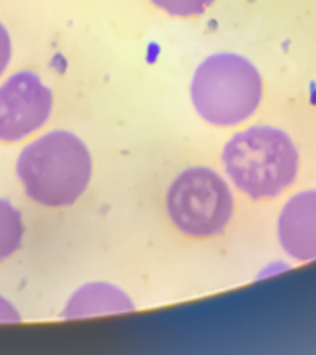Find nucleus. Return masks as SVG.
<instances>
[{
    "instance_id": "obj_8",
    "label": "nucleus",
    "mask_w": 316,
    "mask_h": 355,
    "mask_svg": "<svg viewBox=\"0 0 316 355\" xmlns=\"http://www.w3.org/2000/svg\"><path fill=\"white\" fill-rule=\"evenodd\" d=\"M24 239V222L21 211L10 200L0 198V261L19 252Z\"/></svg>"
},
{
    "instance_id": "obj_10",
    "label": "nucleus",
    "mask_w": 316,
    "mask_h": 355,
    "mask_svg": "<svg viewBox=\"0 0 316 355\" xmlns=\"http://www.w3.org/2000/svg\"><path fill=\"white\" fill-rule=\"evenodd\" d=\"M11 60V37L10 32L6 30V26L0 22V76L4 74Z\"/></svg>"
},
{
    "instance_id": "obj_9",
    "label": "nucleus",
    "mask_w": 316,
    "mask_h": 355,
    "mask_svg": "<svg viewBox=\"0 0 316 355\" xmlns=\"http://www.w3.org/2000/svg\"><path fill=\"white\" fill-rule=\"evenodd\" d=\"M215 2L216 0H152V4L157 6L159 10L172 17H182V19L204 15Z\"/></svg>"
},
{
    "instance_id": "obj_1",
    "label": "nucleus",
    "mask_w": 316,
    "mask_h": 355,
    "mask_svg": "<svg viewBox=\"0 0 316 355\" xmlns=\"http://www.w3.org/2000/svg\"><path fill=\"white\" fill-rule=\"evenodd\" d=\"M220 159L229 183L254 202L287 193L298 180L301 163L290 133L270 124H255L233 133Z\"/></svg>"
},
{
    "instance_id": "obj_4",
    "label": "nucleus",
    "mask_w": 316,
    "mask_h": 355,
    "mask_svg": "<svg viewBox=\"0 0 316 355\" xmlns=\"http://www.w3.org/2000/svg\"><path fill=\"white\" fill-rule=\"evenodd\" d=\"M166 215L185 237H220L235 215L231 185L220 172L205 165L187 166L166 189Z\"/></svg>"
},
{
    "instance_id": "obj_7",
    "label": "nucleus",
    "mask_w": 316,
    "mask_h": 355,
    "mask_svg": "<svg viewBox=\"0 0 316 355\" xmlns=\"http://www.w3.org/2000/svg\"><path fill=\"white\" fill-rule=\"evenodd\" d=\"M132 311H135V304L121 287L107 282H91L71 294L61 311V318L78 320L91 316L124 315Z\"/></svg>"
},
{
    "instance_id": "obj_2",
    "label": "nucleus",
    "mask_w": 316,
    "mask_h": 355,
    "mask_svg": "<svg viewBox=\"0 0 316 355\" xmlns=\"http://www.w3.org/2000/svg\"><path fill=\"white\" fill-rule=\"evenodd\" d=\"M24 193L43 207H71L87 191L93 157L76 133L54 130L28 143L17 157Z\"/></svg>"
},
{
    "instance_id": "obj_5",
    "label": "nucleus",
    "mask_w": 316,
    "mask_h": 355,
    "mask_svg": "<svg viewBox=\"0 0 316 355\" xmlns=\"http://www.w3.org/2000/svg\"><path fill=\"white\" fill-rule=\"evenodd\" d=\"M54 107V94L30 71L11 74L0 85V141L17 143L39 132Z\"/></svg>"
},
{
    "instance_id": "obj_11",
    "label": "nucleus",
    "mask_w": 316,
    "mask_h": 355,
    "mask_svg": "<svg viewBox=\"0 0 316 355\" xmlns=\"http://www.w3.org/2000/svg\"><path fill=\"white\" fill-rule=\"evenodd\" d=\"M21 322V313L10 300L0 294V324H15Z\"/></svg>"
},
{
    "instance_id": "obj_3",
    "label": "nucleus",
    "mask_w": 316,
    "mask_h": 355,
    "mask_svg": "<svg viewBox=\"0 0 316 355\" xmlns=\"http://www.w3.org/2000/svg\"><path fill=\"white\" fill-rule=\"evenodd\" d=\"M265 93L261 71L237 52L207 55L191 80V102L204 122L216 128H235L259 111Z\"/></svg>"
},
{
    "instance_id": "obj_6",
    "label": "nucleus",
    "mask_w": 316,
    "mask_h": 355,
    "mask_svg": "<svg viewBox=\"0 0 316 355\" xmlns=\"http://www.w3.org/2000/svg\"><path fill=\"white\" fill-rule=\"evenodd\" d=\"M277 243L296 263L316 261V189L294 193L276 222Z\"/></svg>"
}]
</instances>
